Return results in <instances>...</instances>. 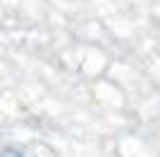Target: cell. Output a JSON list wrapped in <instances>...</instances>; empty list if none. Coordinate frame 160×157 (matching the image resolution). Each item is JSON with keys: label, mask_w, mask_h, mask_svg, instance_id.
I'll use <instances>...</instances> for the list:
<instances>
[{"label": "cell", "mask_w": 160, "mask_h": 157, "mask_svg": "<svg viewBox=\"0 0 160 157\" xmlns=\"http://www.w3.org/2000/svg\"><path fill=\"white\" fill-rule=\"evenodd\" d=\"M0 157H24V152H19L17 148H5L0 150Z\"/></svg>", "instance_id": "cell-1"}]
</instances>
